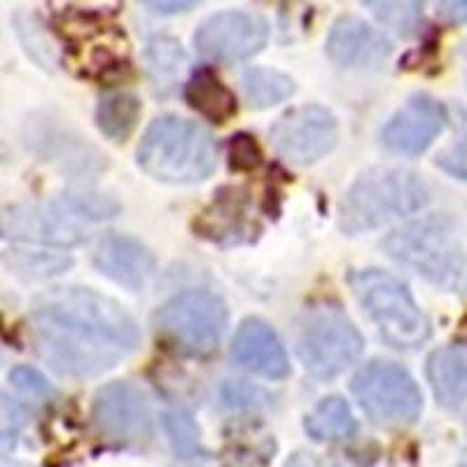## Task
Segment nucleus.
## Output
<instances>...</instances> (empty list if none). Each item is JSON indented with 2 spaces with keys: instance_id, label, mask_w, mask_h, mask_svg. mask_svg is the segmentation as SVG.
<instances>
[{
  "instance_id": "cd10ccee",
  "label": "nucleus",
  "mask_w": 467,
  "mask_h": 467,
  "mask_svg": "<svg viewBox=\"0 0 467 467\" xmlns=\"http://www.w3.org/2000/svg\"><path fill=\"white\" fill-rule=\"evenodd\" d=\"M441 16L451 24H467V0H437Z\"/></svg>"
},
{
  "instance_id": "9d476101",
  "label": "nucleus",
  "mask_w": 467,
  "mask_h": 467,
  "mask_svg": "<svg viewBox=\"0 0 467 467\" xmlns=\"http://www.w3.org/2000/svg\"><path fill=\"white\" fill-rule=\"evenodd\" d=\"M339 127L323 106H302L287 112L271 129V143L292 164H314L337 145Z\"/></svg>"
},
{
  "instance_id": "9b49d317",
  "label": "nucleus",
  "mask_w": 467,
  "mask_h": 467,
  "mask_svg": "<svg viewBox=\"0 0 467 467\" xmlns=\"http://www.w3.org/2000/svg\"><path fill=\"white\" fill-rule=\"evenodd\" d=\"M269 37L262 16L248 12H220L199 26L194 45L213 61H241L260 52Z\"/></svg>"
},
{
  "instance_id": "a211bd4d",
  "label": "nucleus",
  "mask_w": 467,
  "mask_h": 467,
  "mask_svg": "<svg viewBox=\"0 0 467 467\" xmlns=\"http://www.w3.org/2000/svg\"><path fill=\"white\" fill-rule=\"evenodd\" d=\"M185 99L199 115L215 124H224L236 115V99L232 89L223 85V80L211 68H202L192 75L185 87Z\"/></svg>"
},
{
  "instance_id": "39448f33",
  "label": "nucleus",
  "mask_w": 467,
  "mask_h": 467,
  "mask_svg": "<svg viewBox=\"0 0 467 467\" xmlns=\"http://www.w3.org/2000/svg\"><path fill=\"white\" fill-rule=\"evenodd\" d=\"M117 203L106 197L68 194L45 206H24L5 211L3 232L24 244L78 245L87 239V227L112 218Z\"/></svg>"
},
{
  "instance_id": "f257e3e1",
  "label": "nucleus",
  "mask_w": 467,
  "mask_h": 467,
  "mask_svg": "<svg viewBox=\"0 0 467 467\" xmlns=\"http://www.w3.org/2000/svg\"><path fill=\"white\" fill-rule=\"evenodd\" d=\"M43 360L64 377H99L139 346V327L115 299L89 287H54L33 304Z\"/></svg>"
},
{
  "instance_id": "5701e85b",
  "label": "nucleus",
  "mask_w": 467,
  "mask_h": 467,
  "mask_svg": "<svg viewBox=\"0 0 467 467\" xmlns=\"http://www.w3.org/2000/svg\"><path fill=\"white\" fill-rule=\"evenodd\" d=\"M12 265L19 271H37V276H49L58 274L70 265L68 257H61L57 253H36V250H16L12 253Z\"/></svg>"
},
{
  "instance_id": "f3484780",
  "label": "nucleus",
  "mask_w": 467,
  "mask_h": 467,
  "mask_svg": "<svg viewBox=\"0 0 467 467\" xmlns=\"http://www.w3.org/2000/svg\"><path fill=\"white\" fill-rule=\"evenodd\" d=\"M428 379L437 400L453 411L467 409V344L435 350L428 360Z\"/></svg>"
},
{
  "instance_id": "f8f14e48",
  "label": "nucleus",
  "mask_w": 467,
  "mask_h": 467,
  "mask_svg": "<svg viewBox=\"0 0 467 467\" xmlns=\"http://www.w3.org/2000/svg\"><path fill=\"white\" fill-rule=\"evenodd\" d=\"M94 423L106 437L117 441L148 440L152 432L145 395L131 383H110L96 393Z\"/></svg>"
},
{
  "instance_id": "4be33fe9",
  "label": "nucleus",
  "mask_w": 467,
  "mask_h": 467,
  "mask_svg": "<svg viewBox=\"0 0 467 467\" xmlns=\"http://www.w3.org/2000/svg\"><path fill=\"white\" fill-rule=\"evenodd\" d=\"M360 3L372 10L383 26L393 28L400 36L414 33L423 10V0H360Z\"/></svg>"
},
{
  "instance_id": "bb28decb",
  "label": "nucleus",
  "mask_w": 467,
  "mask_h": 467,
  "mask_svg": "<svg viewBox=\"0 0 467 467\" xmlns=\"http://www.w3.org/2000/svg\"><path fill=\"white\" fill-rule=\"evenodd\" d=\"M437 166L446 173L456 175L461 181L467 182V148H453L440 154Z\"/></svg>"
},
{
  "instance_id": "a878e982",
  "label": "nucleus",
  "mask_w": 467,
  "mask_h": 467,
  "mask_svg": "<svg viewBox=\"0 0 467 467\" xmlns=\"http://www.w3.org/2000/svg\"><path fill=\"white\" fill-rule=\"evenodd\" d=\"M232 166L236 169H250L260 161V152H257L255 143L248 136H236L232 139Z\"/></svg>"
},
{
  "instance_id": "6e6552de",
  "label": "nucleus",
  "mask_w": 467,
  "mask_h": 467,
  "mask_svg": "<svg viewBox=\"0 0 467 467\" xmlns=\"http://www.w3.org/2000/svg\"><path fill=\"white\" fill-rule=\"evenodd\" d=\"M160 335L185 356H208L227 329V306L208 290L175 295L154 316Z\"/></svg>"
},
{
  "instance_id": "ddd939ff",
  "label": "nucleus",
  "mask_w": 467,
  "mask_h": 467,
  "mask_svg": "<svg viewBox=\"0 0 467 467\" xmlns=\"http://www.w3.org/2000/svg\"><path fill=\"white\" fill-rule=\"evenodd\" d=\"M444 127V108L431 96L416 94L390 117V122L381 133V140L390 152L416 157L431 148Z\"/></svg>"
},
{
  "instance_id": "f03ea898",
  "label": "nucleus",
  "mask_w": 467,
  "mask_h": 467,
  "mask_svg": "<svg viewBox=\"0 0 467 467\" xmlns=\"http://www.w3.org/2000/svg\"><path fill=\"white\" fill-rule=\"evenodd\" d=\"M139 166L154 181L190 185L215 171V145L199 124L182 117H157L139 145Z\"/></svg>"
},
{
  "instance_id": "412c9836",
  "label": "nucleus",
  "mask_w": 467,
  "mask_h": 467,
  "mask_svg": "<svg viewBox=\"0 0 467 467\" xmlns=\"http://www.w3.org/2000/svg\"><path fill=\"white\" fill-rule=\"evenodd\" d=\"M140 115L139 99L129 94H117L103 99L99 110H96V122L99 129L112 140H124L133 131Z\"/></svg>"
},
{
  "instance_id": "0eeeda50",
  "label": "nucleus",
  "mask_w": 467,
  "mask_h": 467,
  "mask_svg": "<svg viewBox=\"0 0 467 467\" xmlns=\"http://www.w3.org/2000/svg\"><path fill=\"white\" fill-rule=\"evenodd\" d=\"M295 348L306 372L327 381L360 358L362 337L337 304H314L299 316Z\"/></svg>"
},
{
  "instance_id": "20e7f679",
  "label": "nucleus",
  "mask_w": 467,
  "mask_h": 467,
  "mask_svg": "<svg viewBox=\"0 0 467 467\" xmlns=\"http://www.w3.org/2000/svg\"><path fill=\"white\" fill-rule=\"evenodd\" d=\"M383 248L395 262L414 269L446 290H458L467 278V255L456 227L444 215H428L398 229L383 241Z\"/></svg>"
},
{
  "instance_id": "423d86ee",
  "label": "nucleus",
  "mask_w": 467,
  "mask_h": 467,
  "mask_svg": "<svg viewBox=\"0 0 467 467\" xmlns=\"http://www.w3.org/2000/svg\"><path fill=\"white\" fill-rule=\"evenodd\" d=\"M350 290L393 348L411 350L431 337V325L404 283L381 269L353 271Z\"/></svg>"
},
{
  "instance_id": "2eb2a0df",
  "label": "nucleus",
  "mask_w": 467,
  "mask_h": 467,
  "mask_svg": "<svg viewBox=\"0 0 467 467\" xmlns=\"http://www.w3.org/2000/svg\"><path fill=\"white\" fill-rule=\"evenodd\" d=\"M232 356L244 369L257 377L285 379L290 374V362L281 339L269 325L257 318L241 323L239 332L234 337Z\"/></svg>"
},
{
  "instance_id": "aec40b11",
  "label": "nucleus",
  "mask_w": 467,
  "mask_h": 467,
  "mask_svg": "<svg viewBox=\"0 0 467 467\" xmlns=\"http://www.w3.org/2000/svg\"><path fill=\"white\" fill-rule=\"evenodd\" d=\"M244 96L245 103L255 110L276 106V103L290 99L295 91V82L285 73L269 68H250L244 73Z\"/></svg>"
},
{
  "instance_id": "c756f323",
  "label": "nucleus",
  "mask_w": 467,
  "mask_h": 467,
  "mask_svg": "<svg viewBox=\"0 0 467 467\" xmlns=\"http://www.w3.org/2000/svg\"><path fill=\"white\" fill-rule=\"evenodd\" d=\"M285 467H323L314 456H308V453H295L290 456V461L285 462Z\"/></svg>"
},
{
  "instance_id": "b1692460",
  "label": "nucleus",
  "mask_w": 467,
  "mask_h": 467,
  "mask_svg": "<svg viewBox=\"0 0 467 467\" xmlns=\"http://www.w3.org/2000/svg\"><path fill=\"white\" fill-rule=\"evenodd\" d=\"M166 431H169L171 440H173L175 451L182 453V456H192L197 451L199 446V435L192 425V419L182 411H171L166 414Z\"/></svg>"
},
{
  "instance_id": "7ed1b4c3",
  "label": "nucleus",
  "mask_w": 467,
  "mask_h": 467,
  "mask_svg": "<svg viewBox=\"0 0 467 467\" xmlns=\"http://www.w3.org/2000/svg\"><path fill=\"white\" fill-rule=\"evenodd\" d=\"M428 202V190L414 171L372 169L362 173L341 199L339 227L346 234L372 232L411 215Z\"/></svg>"
},
{
  "instance_id": "dca6fc26",
  "label": "nucleus",
  "mask_w": 467,
  "mask_h": 467,
  "mask_svg": "<svg viewBox=\"0 0 467 467\" xmlns=\"http://www.w3.org/2000/svg\"><path fill=\"white\" fill-rule=\"evenodd\" d=\"M94 262L108 278L131 290L143 287L154 271V260L148 248L122 234L106 236L96 248Z\"/></svg>"
},
{
  "instance_id": "1a4fd4ad",
  "label": "nucleus",
  "mask_w": 467,
  "mask_h": 467,
  "mask_svg": "<svg viewBox=\"0 0 467 467\" xmlns=\"http://www.w3.org/2000/svg\"><path fill=\"white\" fill-rule=\"evenodd\" d=\"M353 395L379 425H409L420 414L423 400L407 369L393 362H369L356 374Z\"/></svg>"
},
{
  "instance_id": "393cba45",
  "label": "nucleus",
  "mask_w": 467,
  "mask_h": 467,
  "mask_svg": "<svg viewBox=\"0 0 467 467\" xmlns=\"http://www.w3.org/2000/svg\"><path fill=\"white\" fill-rule=\"evenodd\" d=\"M10 379L19 390L28 395H47L52 390L43 374L31 369V367H16V369H12Z\"/></svg>"
},
{
  "instance_id": "c85d7f7f",
  "label": "nucleus",
  "mask_w": 467,
  "mask_h": 467,
  "mask_svg": "<svg viewBox=\"0 0 467 467\" xmlns=\"http://www.w3.org/2000/svg\"><path fill=\"white\" fill-rule=\"evenodd\" d=\"M140 3L152 7L154 12H161V15H175V12H185L197 0H140Z\"/></svg>"
},
{
  "instance_id": "6ab92c4d",
  "label": "nucleus",
  "mask_w": 467,
  "mask_h": 467,
  "mask_svg": "<svg viewBox=\"0 0 467 467\" xmlns=\"http://www.w3.org/2000/svg\"><path fill=\"white\" fill-rule=\"evenodd\" d=\"M306 432L318 441L346 440L356 432L353 411L341 398H325L318 407L308 414Z\"/></svg>"
},
{
  "instance_id": "4468645a",
  "label": "nucleus",
  "mask_w": 467,
  "mask_h": 467,
  "mask_svg": "<svg viewBox=\"0 0 467 467\" xmlns=\"http://www.w3.org/2000/svg\"><path fill=\"white\" fill-rule=\"evenodd\" d=\"M327 54L344 68H379L390 54V43L358 16H344L329 31Z\"/></svg>"
}]
</instances>
